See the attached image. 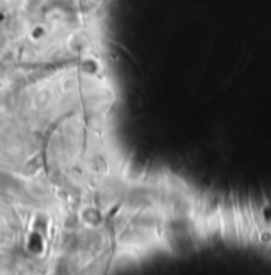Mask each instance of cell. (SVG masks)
I'll list each match as a JSON object with an SVG mask.
<instances>
[{"instance_id":"6da1fadb","label":"cell","mask_w":271,"mask_h":275,"mask_svg":"<svg viewBox=\"0 0 271 275\" xmlns=\"http://www.w3.org/2000/svg\"><path fill=\"white\" fill-rule=\"evenodd\" d=\"M259 242L263 245H271V229H262L259 232Z\"/></svg>"}]
</instances>
